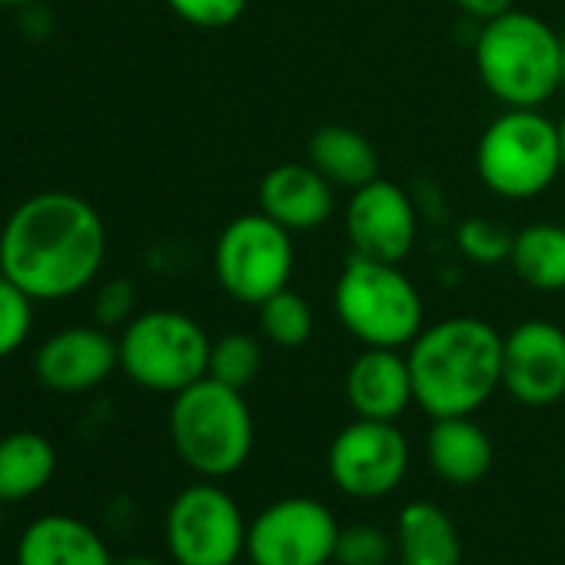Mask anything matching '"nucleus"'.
Listing matches in <instances>:
<instances>
[{"mask_svg": "<svg viewBox=\"0 0 565 565\" xmlns=\"http://www.w3.org/2000/svg\"><path fill=\"white\" fill-rule=\"evenodd\" d=\"M107 259V223L90 200L44 190L14 206L0 226V273L38 303L90 290Z\"/></svg>", "mask_w": 565, "mask_h": 565, "instance_id": "obj_1", "label": "nucleus"}, {"mask_svg": "<svg viewBox=\"0 0 565 565\" xmlns=\"http://www.w3.org/2000/svg\"><path fill=\"white\" fill-rule=\"evenodd\" d=\"M406 363L426 416H472L502 390V333L479 317H446L423 327Z\"/></svg>", "mask_w": 565, "mask_h": 565, "instance_id": "obj_2", "label": "nucleus"}, {"mask_svg": "<svg viewBox=\"0 0 565 565\" xmlns=\"http://www.w3.org/2000/svg\"><path fill=\"white\" fill-rule=\"evenodd\" d=\"M476 74L502 107L539 110L562 90V34L529 11H505L476 34Z\"/></svg>", "mask_w": 565, "mask_h": 565, "instance_id": "obj_3", "label": "nucleus"}, {"mask_svg": "<svg viewBox=\"0 0 565 565\" xmlns=\"http://www.w3.org/2000/svg\"><path fill=\"white\" fill-rule=\"evenodd\" d=\"M333 310L356 343L380 350H406L426 327L423 294L399 263L360 253H350L337 276Z\"/></svg>", "mask_w": 565, "mask_h": 565, "instance_id": "obj_4", "label": "nucleus"}, {"mask_svg": "<svg viewBox=\"0 0 565 565\" xmlns=\"http://www.w3.org/2000/svg\"><path fill=\"white\" fill-rule=\"evenodd\" d=\"M170 439L177 456L200 479H226L239 472L253 452V413L243 390L216 383L213 376L196 380L173 396Z\"/></svg>", "mask_w": 565, "mask_h": 565, "instance_id": "obj_5", "label": "nucleus"}, {"mask_svg": "<svg viewBox=\"0 0 565 565\" xmlns=\"http://www.w3.org/2000/svg\"><path fill=\"white\" fill-rule=\"evenodd\" d=\"M476 173L499 200L542 196L562 177L558 124L539 110L505 107L476 143Z\"/></svg>", "mask_w": 565, "mask_h": 565, "instance_id": "obj_6", "label": "nucleus"}, {"mask_svg": "<svg viewBox=\"0 0 565 565\" xmlns=\"http://www.w3.org/2000/svg\"><path fill=\"white\" fill-rule=\"evenodd\" d=\"M117 347L120 370L134 386L177 396L206 376L213 340L190 313L147 310L120 330Z\"/></svg>", "mask_w": 565, "mask_h": 565, "instance_id": "obj_7", "label": "nucleus"}, {"mask_svg": "<svg viewBox=\"0 0 565 565\" xmlns=\"http://www.w3.org/2000/svg\"><path fill=\"white\" fill-rule=\"evenodd\" d=\"M297 266L294 233L266 213L233 216L213 243V276L220 290L243 307H259L290 287Z\"/></svg>", "mask_w": 565, "mask_h": 565, "instance_id": "obj_8", "label": "nucleus"}, {"mask_svg": "<svg viewBox=\"0 0 565 565\" xmlns=\"http://www.w3.org/2000/svg\"><path fill=\"white\" fill-rule=\"evenodd\" d=\"M246 525L233 495L203 479L177 492L163 535L177 565H233L246 552Z\"/></svg>", "mask_w": 565, "mask_h": 565, "instance_id": "obj_9", "label": "nucleus"}, {"mask_svg": "<svg viewBox=\"0 0 565 565\" xmlns=\"http://www.w3.org/2000/svg\"><path fill=\"white\" fill-rule=\"evenodd\" d=\"M340 522L320 499L287 495L269 502L246 525L249 565H330Z\"/></svg>", "mask_w": 565, "mask_h": 565, "instance_id": "obj_10", "label": "nucleus"}, {"mask_svg": "<svg viewBox=\"0 0 565 565\" xmlns=\"http://www.w3.org/2000/svg\"><path fill=\"white\" fill-rule=\"evenodd\" d=\"M409 469V443L396 423L353 419L330 446V476L340 492L353 499L390 495Z\"/></svg>", "mask_w": 565, "mask_h": 565, "instance_id": "obj_11", "label": "nucleus"}, {"mask_svg": "<svg viewBox=\"0 0 565 565\" xmlns=\"http://www.w3.org/2000/svg\"><path fill=\"white\" fill-rule=\"evenodd\" d=\"M502 390L529 409L565 396V330L552 320H522L502 337Z\"/></svg>", "mask_w": 565, "mask_h": 565, "instance_id": "obj_12", "label": "nucleus"}, {"mask_svg": "<svg viewBox=\"0 0 565 565\" xmlns=\"http://www.w3.org/2000/svg\"><path fill=\"white\" fill-rule=\"evenodd\" d=\"M343 226L353 253L383 263H403L416 246L419 216L399 183L376 177L350 193Z\"/></svg>", "mask_w": 565, "mask_h": 565, "instance_id": "obj_13", "label": "nucleus"}, {"mask_svg": "<svg viewBox=\"0 0 565 565\" xmlns=\"http://www.w3.org/2000/svg\"><path fill=\"white\" fill-rule=\"evenodd\" d=\"M120 370V347L104 327H67L44 340L34 356L41 386L61 396H77L104 386Z\"/></svg>", "mask_w": 565, "mask_h": 565, "instance_id": "obj_14", "label": "nucleus"}, {"mask_svg": "<svg viewBox=\"0 0 565 565\" xmlns=\"http://www.w3.org/2000/svg\"><path fill=\"white\" fill-rule=\"evenodd\" d=\"M259 213L290 233H310L323 226L337 210V186L307 163H276L263 173L256 186Z\"/></svg>", "mask_w": 565, "mask_h": 565, "instance_id": "obj_15", "label": "nucleus"}, {"mask_svg": "<svg viewBox=\"0 0 565 565\" xmlns=\"http://www.w3.org/2000/svg\"><path fill=\"white\" fill-rule=\"evenodd\" d=\"M347 403L360 419L396 423L413 403V376L403 350L363 347L347 370Z\"/></svg>", "mask_w": 565, "mask_h": 565, "instance_id": "obj_16", "label": "nucleus"}, {"mask_svg": "<svg viewBox=\"0 0 565 565\" xmlns=\"http://www.w3.org/2000/svg\"><path fill=\"white\" fill-rule=\"evenodd\" d=\"M18 565H114L107 542L77 515H41L18 542Z\"/></svg>", "mask_w": 565, "mask_h": 565, "instance_id": "obj_17", "label": "nucleus"}, {"mask_svg": "<svg viewBox=\"0 0 565 565\" xmlns=\"http://www.w3.org/2000/svg\"><path fill=\"white\" fill-rule=\"evenodd\" d=\"M426 456L433 472L449 486H476L492 469V439L472 416L433 419L426 433Z\"/></svg>", "mask_w": 565, "mask_h": 565, "instance_id": "obj_18", "label": "nucleus"}, {"mask_svg": "<svg viewBox=\"0 0 565 565\" xmlns=\"http://www.w3.org/2000/svg\"><path fill=\"white\" fill-rule=\"evenodd\" d=\"M396 555L399 565H459L462 542L446 509L436 502H409L396 519Z\"/></svg>", "mask_w": 565, "mask_h": 565, "instance_id": "obj_19", "label": "nucleus"}, {"mask_svg": "<svg viewBox=\"0 0 565 565\" xmlns=\"http://www.w3.org/2000/svg\"><path fill=\"white\" fill-rule=\"evenodd\" d=\"M307 160L337 186V190H360L363 183L380 177V153L366 134L347 124L320 127L307 143Z\"/></svg>", "mask_w": 565, "mask_h": 565, "instance_id": "obj_20", "label": "nucleus"}, {"mask_svg": "<svg viewBox=\"0 0 565 565\" xmlns=\"http://www.w3.org/2000/svg\"><path fill=\"white\" fill-rule=\"evenodd\" d=\"M57 472V449L44 433L18 429L0 436V505L28 502Z\"/></svg>", "mask_w": 565, "mask_h": 565, "instance_id": "obj_21", "label": "nucleus"}, {"mask_svg": "<svg viewBox=\"0 0 565 565\" xmlns=\"http://www.w3.org/2000/svg\"><path fill=\"white\" fill-rule=\"evenodd\" d=\"M512 273L539 294L565 290V226L562 223H529L515 233L509 253Z\"/></svg>", "mask_w": 565, "mask_h": 565, "instance_id": "obj_22", "label": "nucleus"}, {"mask_svg": "<svg viewBox=\"0 0 565 565\" xmlns=\"http://www.w3.org/2000/svg\"><path fill=\"white\" fill-rule=\"evenodd\" d=\"M259 317V333L269 347L276 350H300L310 343L317 317L313 307L303 294H297L294 287L273 294L269 300H263L256 307Z\"/></svg>", "mask_w": 565, "mask_h": 565, "instance_id": "obj_23", "label": "nucleus"}, {"mask_svg": "<svg viewBox=\"0 0 565 565\" xmlns=\"http://www.w3.org/2000/svg\"><path fill=\"white\" fill-rule=\"evenodd\" d=\"M263 370V343L249 333H226L213 340L210 347V370L216 383H226L233 390H246Z\"/></svg>", "mask_w": 565, "mask_h": 565, "instance_id": "obj_24", "label": "nucleus"}, {"mask_svg": "<svg viewBox=\"0 0 565 565\" xmlns=\"http://www.w3.org/2000/svg\"><path fill=\"white\" fill-rule=\"evenodd\" d=\"M512 243H515V233L492 216H466L456 226V246L476 266L509 263Z\"/></svg>", "mask_w": 565, "mask_h": 565, "instance_id": "obj_25", "label": "nucleus"}, {"mask_svg": "<svg viewBox=\"0 0 565 565\" xmlns=\"http://www.w3.org/2000/svg\"><path fill=\"white\" fill-rule=\"evenodd\" d=\"M34 297L0 273V360L14 356L34 330Z\"/></svg>", "mask_w": 565, "mask_h": 565, "instance_id": "obj_26", "label": "nucleus"}, {"mask_svg": "<svg viewBox=\"0 0 565 565\" xmlns=\"http://www.w3.org/2000/svg\"><path fill=\"white\" fill-rule=\"evenodd\" d=\"M393 552H396V542L386 532H380L373 525H350V529H340L333 562H340V565H386Z\"/></svg>", "mask_w": 565, "mask_h": 565, "instance_id": "obj_27", "label": "nucleus"}, {"mask_svg": "<svg viewBox=\"0 0 565 565\" xmlns=\"http://www.w3.org/2000/svg\"><path fill=\"white\" fill-rule=\"evenodd\" d=\"M167 8L196 31H226L246 14L249 0H167Z\"/></svg>", "mask_w": 565, "mask_h": 565, "instance_id": "obj_28", "label": "nucleus"}, {"mask_svg": "<svg viewBox=\"0 0 565 565\" xmlns=\"http://www.w3.org/2000/svg\"><path fill=\"white\" fill-rule=\"evenodd\" d=\"M134 307H137L134 282L130 279H110V282H104V287L97 290V297H94V320L104 330H114V327L124 330L137 317Z\"/></svg>", "mask_w": 565, "mask_h": 565, "instance_id": "obj_29", "label": "nucleus"}, {"mask_svg": "<svg viewBox=\"0 0 565 565\" xmlns=\"http://www.w3.org/2000/svg\"><path fill=\"white\" fill-rule=\"evenodd\" d=\"M456 8H459L466 18H472L476 24H486V21H492V18H499V14L512 11V8H515V0H456Z\"/></svg>", "mask_w": 565, "mask_h": 565, "instance_id": "obj_30", "label": "nucleus"}, {"mask_svg": "<svg viewBox=\"0 0 565 565\" xmlns=\"http://www.w3.org/2000/svg\"><path fill=\"white\" fill-rule=\"evenodd\" d=\"M114 565H163V562H157V558H143V555H137V558H124V562H114Z\"/></svg>", "mask_w": 565, "mask_h": 565, "instance_id": "obj_31", "label": "nucleus"}, {"mask_svg": "<svg viewBox=\"0 0 565 565\" xmlns=\"http://www.w3.org/2000/svg\"><path fill=\"white\" fill-rule=\"evenodd\" d=\"M558 140H562V177H565V114L558 120Z\"/></svg>", "mask_w": 565, "mask_h": 565, "instance_id": "obj_32", "label": "nucleus"}, {"mask_svg": "<svg viewBox=\"0 0 565 565\" xmlns=\"http://www.w3.org/2000/svg\"><path fill=\"white\" fill-rule=\"evenodd\" d=\"M4 8H28V4H38V0H0Z\"/></svg>", "mask_w": 565, "mask_h": 565, "instance_id": "obj_33", "label": "nucleus"}, {"mask_svg": "<svg viewBox=\"0 0 565 565\" xmlns=\"http://www.w3.org/2000/svg\"><path fill=\"white\" fill-rule=\"evenodd\" d=\"M562 90H565V38H562Z\"/></svg>", "mask_w": 565, "mask_h": 565, "instance_id": "obj_34", "label": "nucleus"}, {"mask_svg": "<svg viewBox=\"0 0 565 565\" xmlns=\"http://www.w3.org/2000/svg\"><path fill=\"white\" fill-rule=\"evenodd\" d=\"M562 476H565V469H562Z\"/></svg>", "mask_w": 565, "mask_h": 565, "instance_id": "obj_35", "label": "nucleus"}]
</instances>
